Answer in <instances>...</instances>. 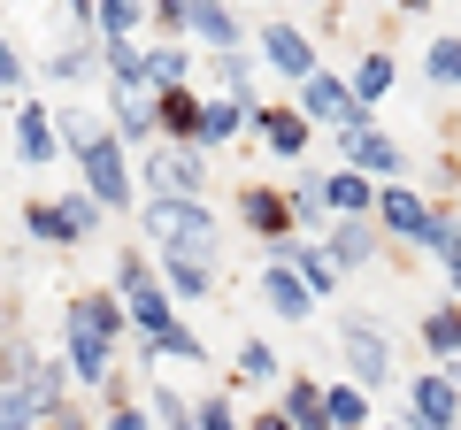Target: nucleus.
Listing matches in <instances>:
<instances>
[{
    "instance_id": "nucleus-1",
    "label": "nucleus",
    "mask_w": 461,
    "mask_h": 430,
    "mask_svg": "<svg viewBox=\"0 0 461 430\" xmlns=\"http://www.w3.org/2000/svg\"><path fill=\"white\" fill-rule=\"evenodd\" d=\"M123 292H131V323L147 331V354H177V362H200V338L185 331L177 315H169V292L154 284V269L139 254H123Z\"/></svg>"
},
{
    "instance_id": "nucleus-2",
    "label": "nucleus",
    "mask_w": 461,
    "mask_h": 430,
    "mask_svg": "<svg viewBox=\"0 0 461 430\" xmlns=\"http://www.w3.org/2000/svg\"><path fill=\"white\" fill-rule=\"evenodd\" d=\"M147 231L162 238L169 254H200V262L215 254V215L200 208V200H154V208H147Z\"/></svg>"
},
{
    "instance_id": "nucleus-3",
    "label": "nucleus",
    "mask_w": 461,
    "mask_h": 430,
    "mask_svg": "<svg viewBox=\"0 0 461 430\" xmlns=\"http://www.w3.org/2000/svg\"><path fill=\"white\" fill-rule=\"evenodd\" d=\"M461 423V369H438V377L408 384V430H454Z\"/></svg>"
},
{
    "instance_id": "nucleus-4",
    "label": "nucleus",
    "mask_w": 461,
    "mask_h": 430,
    "mask_svg": "<svg viewBox=\"0 0 461 430\" xmlns=\"http://www.w3.org/2000/svg\"><path fill=\"white\" fill-rule=\"evenodd\" d=\"M300 116H308V123H339V139L369 131V108L346 93V77H323V69L308 77V108H300Z\"/></svg>"
},
{
    "instance_id": "nucleus-5",
    "label": "nucleus",
    "mask_w": 461,
    "mask_h": 430,
    "mask_svg": "<svg viewBox=\"0 0 461 430\" xmlns=\"http://www.w3.org/2000/svg\"><path fill=\"white\" fill-rule=\"evenodd\" d=\"M77 162H85V184H93L100 208H123V200H131V177H123V147H115V131H93V147H85Z\"/></svg>"
},
{
    "instance_id": "nucleus-6",
    "label": "nucleus",
    "mask_w": 461,
    "mask_h": 430,
    "mask_svg": "<svg viewBox=\"0 0 461 430\" xmlns=\"http://www.w3.org/2000/svg\"><path fill=\"white\" fill-rule=\"evenodd\" d=\"M339 346H346V369H354L362 384H384V377H393V346L369 331L362 315H346V323H339Z\"/></svg>"
},
{
    "instance_id": "nucleus-7",
    "label": "nucleus",
    "mask_w": 461,
    "mask_h": 430,
    "mask_svg": "<svg viewBox=\"0 0 461 430\" xmlns=\"http://www.w3.org/2000/svg\"><path fill=\"white\" fill-rule=\"evenodd\" d=\"M262 54H269V69H277V77H300V85L315 77V47L293 31V23H269V31H262Z\"/></svg>"
},
{
    "instance_id": "nucleus-8",
    "label": "nucleus",
    "mask_w": 461,
    "mask_h": 430,
    "mask_svg": "<svg viewBox=\"0 0 461 430\" xmlns=\"http://www.w3.org/2000/svg\"><path fill=\"white\" fill-rule=\"evenodd\" d=\"M346 154H354V169H362V177H393V184H400V169H408V162H400V139H384L377 123L346 139Z\"/></svg>"
},
{
    "instance_id": "nucleus-9",
    "label": "nucleus",
    "mask_w": 461,
    "mask_h": 430,
    "mask_svg": "<svg viewBox=\"0 0 461 430\" xmlns=\"http://www.w3.org/2000/svg\"><path fill=\"white\" fill-rule=\"evenodd\" d=\"M377 215H384V231H400V238H430V200H423V193L384 184V193H377Z\"/></svg>"
},
{
    "instance_id": "nucleus-10",
    "label": "nucleus",
    "mask_w": 461,
    "mask_h": 430,
    "mask_svg": "<svg viewBox=\"0 0 461 430\" xmlns=\"http://www.w3.org/2000/svg\"><path fill=\"white\" fill-rule=\"evenodd\" d=\"M147 177L169 184V200H200V193H208V169H200V154H154Z\"/></svg>"
},
{
    "instance_id": "nucleus-11",
    "label": "nucleus",
    "mask_w": 461,
    "mask_h": 430,
    "mask_svg": "<svg viewBox=\"0 0 461 430\" xmlns=\"http://www.w3.org/2000/svg\"><path fill=\"white\" fill-rule=\"evenodd\" d=\"M154 131H169V139H200V100L185 93V85L154 93Z\"/></svg>"
},
{
    "instance_id": "nucleus-12",
    "label": "nucleus",
    "mask_w": 461,
    "mask_h": 430,
    "mask_svg": "<svg viewBox=\"0 0 461 430\" xmlns=\"http://www.w3.org/2000/svg\"><path fill=\"white\" fill-rule=\"evenodd\" d=\"M323 262H330V269L377 262V231H369V223H339V231H330V246H323Z\"/></svg>"
},
{
    "instance_id": "nucleus-13",
    "label": "nucleus",
    "mask_w": 461,
    "mask_h": 430,
    "mask_svg": "<svg viewBox=\"0 0 461 430\" xmlns=\"http://www.w3.org/2000/svg\"><path fill=\"white\" fill-rule=\"evenodd\" d=\"M239 215H247L262 238H285V231H293V208H285L277 193H262V184H247V193H239Z\"/></svg>"
},
{
    "instance_id": "nucleus-14",
    "label": "nucleus",
    "mask_w": 461,
    "mask_h": 430,
    "mask_svg": "<svg viewBox=\"0 0 461 430\" xmlns=\"http://www.w3.org/2000/svg\"><path fill=\"white\" fill-rule=\"evenodd\" d=\"M254 131H262L277 154H300V147H308V116H300V108H254Z\"/></svg>"
},
{
    "instance_id": "nucleus-15",
    "label": "nucleus",
    "mask_w": 461,
    "mask_h": 430,
    "mask_svg": "<svg viewBox=\"0 0 461 430\" xmlns=\"http://www.w3.org/2000/svg\"><path fill=\"white\" fill-rule=\"evenodd\" d=\"M262 292H269V308H277L285 323H300V315H308V284H300L285 262H269V269H262Z\"/></svg>"
},
{
    "instance_id": "nucleus-16",
    "label": "nucleus",
    "mask_w": 461,
    "mask_h": 430,
    "mask_svg": "<svg viewBox=\"0 0 461 430\" xmlns=\"http://www.w3.org/2000/svg\"><path fill=\"white\" fill-rule=\"evenodd\" d=\"M277 262L293 269L300 284H308V300H315V292H330V284H339V269L323 262V246H277Z\"/></svg>"
},
{
    "instance_id": "nucleus-17",
    "label": "nucleus",
    "mask_w": 461,
    "mask_h": 430,
    "mask_svg": "<svg viewBox=\"0 0 461 430\" xmlns=\"http://www.w3.org/2000/svg\"><path fill=\"white\" fill-rule=\"evenodd\" d=\"M69 323H85V331L115 338V331H123V323H131V315H123V300H115V292H85L77 308H69Z\"/></svg>"
},
{
    "instance_id": "nucleus-18",
    "label": "nucleus",
    "mask_w": 461,
    "mask_h": 430,
    "mask_svg": "<svg viewBox=\"0 0 461 430\" xmlns=\"http://www.w3.org/2000/svg\"><path fill=\"white\" fill-rule=\"evenodd\" d=\"M16 147H23V162H47V154H54V123H47L39 100H23V108H16Z\"/></svg>"
},
{
    "instance_id": "nucleus-19",
    "label": "nucleus",
    "mask_w": 461,
    "mask_h": 430,
    "mask_svg": "<svg viewBox=\"0 0 461 430\" xmlns=\"http://www.w3.org/2000/svg\"><path fill=\"white\" fill-rule=\"evenodd\" d=\"M369 200H377V193H369V177H362V169H339V177H323V208H339L346 223H354V215H362Z\"/></svg>"
},
{
    "instance_id": "nucleus-20",
    "label": "nucleus",
    "mask_w": 461,
    "mask_h": 430,
    "mask_svg": "<svg viewBox=\"0 0 461 430\" xmlns=\"http://www.w3.org/2000/svg\"><path fill=\"white\" fill-rule=\"evenodd\" d=\"M69 369H77V377H93V384H108V338L85 331V323H69Z\"/></svg>"
},
{
    "instance_id": "nucleus-21",
    "label": "nucleus",
    "mask_w": 461,
    "mask_h": 430,
    "mask_svg": "<svg viewBox=\"0 0 461 430\" xmlns=\"http://www.w3.org/2000/svg\"><path fill=\"white\" fill-rule=\"evenodd\" d=\"M346 93L362 100V108H369V100H384V93H393V54H362L354 77H346Z\"/></svg>"
},
{
    "instance_id": "nucleus-22",
    "label": "nucleus",
    "mask_w": 461,
    "mask_h": 430,
    "mask_svg": "<svg viewBox=\"0 0 461 430\" xmlns=\"http://www.w3.org/2000/svg\"><path fill=\"white\" fill-rule=\"evenodd\" d=\"M323 423H330V430H362V423H369L362 384H330V392H323Z\"/></svg>"
},
{
    "instance_id": "nucleus-23",
    "label": "nucleus",
    "mask_w": 461,
    "mask_h": 430,
    "mask_svg": "<svg viewBox=\"0 0 461 430\" xmlns=\"http://www.w3.org/2000/svg\"><path fill=\"white\" fill-rule=\"evenodd\" d=\"M285 423H293V430H330L323 423V384L293 377V392H285Z\"/></svg>"
},
{
    "instance_id": "nucleus-24",
    "label": "nucleus",
    "mask_w": 461,
    "mask_h": 430,
    "mask_svg": "<svg viewBox=\"0 0 461 430\" xmlns=\"http://www.w3.org/2000/svg\"><path fill=\"white\" fill-rule=\"evenodd\" d=\"M162 269H169V292H185V300H200L215 284V269L200 262V254H162Z\"/></svg>"
},
{
    "instance_id": "nucleus-25",
    "label": "nucleus",
    "mask_w": 461,
    "mask_h": 430,
    "mask_svg": "<svg viewBox=\"0 0 461 430\" xmlns=\"http://www.w3.org/2000/svg\"><path fill=\"white\" fill-rule=\"evenodd\" d=\"M239 123H247V108H239V100H200V147H223Z\"/></svg>"
},
{
    "instance_id": "nucleus-26",
    "label": "nucleus",
    "mask_w": 461,
    "mask_h": 430,
    "mask_svg": "<svg viewBox=\"0 0 461 430\" xmlns=\"http://www.w3.org/2000/svg\"><path fill=\"white\" fill-rule=\"evenodd\" d=\"M423 346H430V354H446V362H461V308L423 315Z\"/></svg>"
},
{
    "instance_id": "nucleus-27",
    "label": "nucleus",
    "mask_w": 461,
    "mask_h": 430,
    "mask_svg": "<svg viewBox=\"0 0 461 430\" xmlns=\"http://www.w3.org/2000/svg\"><path fill=\"white\" fill-rule=\"evenodd\" d=\"M185 23H193L200 39H215V47H230V39H239V16H230V8H215V0H193V16H185Z\"/></svg>"
},
{
    "instance_id": "nucleus-28",
    "label": "nucleus",
    "mask_w": 461,
    "mask_h": 430,
    "mask_svg": "<svg viewBox=\"0 0 461 430\" xmlns=\"http://www.w3.org/2000/svg\"><path fill=\"white\" fill-rule=\"evenodd\" d=\"M139 77L169 93V85H185V54H177V47H154V54H139Z\"/></svg>"
},
{
    "instance_id": "nucleus-29",
    "label": "nucleus",
    "mask_w": 461,
    "mask_h": 430,
    "mask_svg": "<svg viewBox=\"0 0 461 430\" xmlns=\"http://www.w3.org/2000/svg\"><path fill=\"white\" fill-rule=\"evenodd\" d=\"M115 116H123V131H154V108H147V85H115Z\"/></svg>"
},
{
    "instance_id": "nucleus-30",
    "label": "nucleus",
    "mask_w": 461,
    "mask_h": 430,
    "mask_svg": "<svg viewBox=\"0 0 461 430\" xmlns=\"http://www.w3.org/2000/svg\"><path fill=\"white\" fill-rule=\"evenodd\" d=\"M430 77H438V85H461V39H438V47H430Z\"/></svg>"
},
{
    "instance_id": "nucleus-31",
    "label": "nucleus",
    "mask_w": 461,
    "mask_h": 430,
    "mask_svg": "<svg viewBox=\"0 0 461 430\" xmlns=\"http://www.w3.org/2000/svg\"><path fill=\"white\" fill-rule=\"evenodd\" d=\"M239 369H247V377L262 384V377H277V354H269L262 338H254V346H239Z\"/></svg>"
},
{
    "instance_id": "nucleus-32",
    "label": "nucleus",
    "mask_w": 461,
    "mask_h": 430,
    "mask_svg": "<svg viewBox=\"0 0 461 430\" xmlns=\"http://www.w3.org/2000/svg\"><path fill=\"white\" fill-rule=\"evenodd\" d=\"M193 430H239V415H230L223 399H200V408H193Z\"/></svg>"
},
{
    "instance_id": "nucleus-33",
    "label": "nucleus",
    "mask_w": 461,
    "mask_h": 430,
    "mask_svg": "<svg viewBox=\"0 0 461 430\" xmlns=\"http://www.w3.org/2000/svg\"><path fill=\"white\" fill-rule=\"evenodd\" d=\"M215 69H223V100H239V108H247V62H239V54H223Z\"/></svg>"
},
{
    "instance_id": "nucleus-34",
    "label": "nucleus",
    "mask_w": 461,
    "mask_h": 430,
    "mask_svg": "<svg viewBox=\"0 0 461 430\" xmlns=\"http://www.w3.org/2000/svg\"><path fill=\"white\" fill-rule=\"evenodd\" d=\"M154 408H162V423H169V430H193V415H185V399H169V392H154Z\"/></svg>"
},
{
    "instance_id": "nucleus-35",
    "label": "nucleus",
    "mask_w": 461,
    "mask_h": 430,
    "mask_svg": "<svg viewBox=\"0 0 461 430\" xmlns=\"http://www.w3.org/2000/svg\"><path fill=\"white\" fill-rule=\"evenodd\" d=\"M100 430H154V423H147V415H139V408H115V415H108V423H100Z\"/></svg>"
},
{
    "instance_id": "nucleus-36",
    "label": "nucleus",
    "mask_w": 461,
    "mask_h": 430,
    "mask_svg": "<svg viewBox=\"0 0 461 430\" xmlns=\"http://www.w3.org/2000/svg\"><path fill=\"white\" fill-rule=\"evenodd\" d=\"M16 77H23V62H16V47L0 39V85H16Z\"/></svg>"
},
{
    "instance_id": "nucleus-37",
    "label": "nucleus",
    "mask_w": 461,
    "mask_h": 430,
    "mask_svg": "<svg viewBox=\"0 0 461 430\" xmlns=\"http://www.w3.org/2000/svg\"><path fill=\"white\" fill-rule=\"evenodd\" d=\"M446 277L461 284V231H454V246H446Z\"/></svg>"
},
{
    "instance_id": "nucleus-38",
    "label": "nucleus",
    "mask_w": 461,
    "mask_h": 430,
    "mask_svg": "<svg viewBox=\"0 0 461 430\" xmlns=\"http://www.w3.org/2000/svg\"><path fill=\"white\" fill-rule=\"evenodd\" d=\"M254 430H293V423H285V415H277V408H269V415H262V423H254Z\"/></svg>"
}]
</instances>
